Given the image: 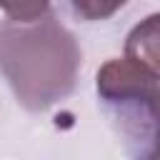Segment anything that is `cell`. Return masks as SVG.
I'll use <instances>...</instances> for the list:
<instances>
[{
	"label": "cell",
	"mask_w": 160,
	"mask_h": 160,
	"mask_svg": "<svg viewBox=\"0 0 160 160\" xmlns=\"http://www.w3.org/2000/svg\"><path fill=\"white\" fill-rule=\"evenodd\" d=\"M0 10L8 15V20H38L52 8L48 2H20V5H0Z\"/></svg>",
	"instance_id": "277c9868"
},
{
	"label": "cell",
	"mask_w": 160,
	"mask_h": 160,
	"mask_svg": "<svg viewBox=\"0 0 160 160\" xmlns=\"http://www.w3.org/2000/svg\"><path fill=\"white\" fill-rule=\"evenodd\" d=\"M122 2H110V5H98V2H72V10L82 15L85 20H102L110 18L115 10H120Z\"/></svg>",
	"instance_id": "5b68a950"
},
{
	"label": "cell",
	"mask_w": 160,
	"mask_h": 160,
	"mask_svg": "<svg viewBox=\"0 0 160 160\" xmlns=\"http://www.w3.org/2000/svg\"><path fill=\"white\" fill-rule=\"evenodd\" d=\"M98 102L130 160H150L160 148V80L145 68L115 58L95 78Z\"/></svg>",
	"instance_id": "7a4b0ae2"
},
{
	"label": "cell",
	"mask_w": 160,
	"mask_h": 160,
	"mask_svg": "<svg viewBox=\"0 0 160 160\" xmlns=\"http://www.w3.org/2000/svg\"><path fill=\"white\" fill-rule=\"evenodd\" d=\"M125 60L145 68L160 80V12L148 15L125 38Z\"/></svg>",
	"instance_id": "3957f363"
},
{
	"label": "cell",
	"mask_w": 160,
	"mask_h": 160,
	"mask_svg": "<svg viewBox=\"0 0 160 160\" xmlns=\"http://www.w3.org/2000/svg\"><path fill=\"white\" fill-rule=\"evenodd\" d=\"M80 60L75 35L52 10L38 20L0 22V72L28 112H45L70 98Z\"/></svg>",
	"instance_id": "6da1fadb"
},
{
	"label": "cell",
	"mask_w": 160,
	"mask_h": 160,
	"mask_svg": "<svg viewBox=\"0 0 160 160\" xmlns=\"http://www.w3.org/2000/svg\"><path fill=\"white\" fill-rule=\"evenodd\" d=\"M150 160H160V148H158V152H155V155H152Z\"/></svg>",
	"instance_id": "8992f818"
}]
</instances>
